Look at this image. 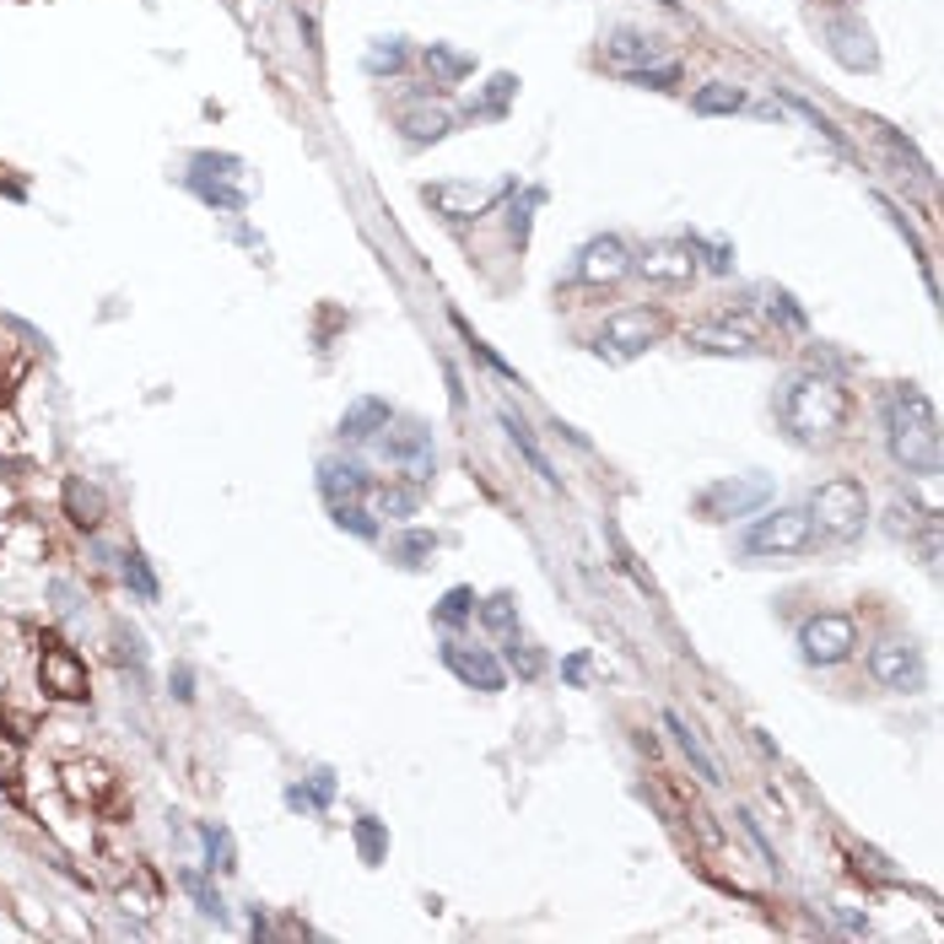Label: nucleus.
<instances>
[{"label": "nucleus", "instance_id": "f257e3e1", "mask_svg": "<svg viewBox=\"0 0 944 944\" xmlns=\"http://www.w3.org/2000/svg\"><path fill=\"white\" fill-rule=\"evenodd\" d=\"M885 442L890 459L907 475H940V416L918 389H890L885 394Z\"/></svg>", "mask_w": 944, "mask_h": 944}, {"label": "nucleus", "instance_id": "f03ea898", "mask_svg": "<svg viewBox=\"0 0 944 944\" xmlns=\"http://www.w3.org/2000/svg\"><path fill=\"white\" fill-rule=\"evenodd\" d=\"M853 416V394L825 373H805L788 383L783 394V427L794 432L799 442H825V438H842Z\"/></svg>", "mask_w": 944, "mask_h": 944}, {"label": "nucleus", "instance_id": "7ed1b4c3", "mask_svg": "<svg viewBox=\"0 0 944 944\" xmlns=\"http://www.w3.org/2000/svg\"><path fill=\"white\" fill-rule=\"evenodd\" d=\"M810 524L820 529V540H831V546L858 540L864 524H869V497H864V486H858L853 475H831L816 497H810Z\"/></svg>", "mask_w": 944, "mask_h": 944}, {"label": "nucleus", "instance_id": "20e7f679", "mask_svg": "<svg viewBox=\"0 0 944 944\" xmlns=\"http://www.w3.org/2000/svg\"><path fill=\"white\" fill-rule=\"evenodd\" d=\"M810 540H816L810 507L761 513L751 529H745V551H751V557H799V551H810Z\"/></svg>", "mask_w": 944, "mask_h": 944}, {"label": "nucleus", "instance_id": "39448f33", "mask_svg": "<svg viewBox=\"0 0 944 944\" xmlns=\"http://www.w3.org/2000/svg\"><path fill=\"white\" fill-rule=\"evenodd\" d=\"M853 648H858V621L842 616V610H820V616H810V621L799 627V653H805V664H816V670L847 664Z\"/></svg>", "mask_w": 944, "mask_h": 944}, {"label": "nucleus", "instance_id": "423d86ee", "mask_svg": "<svg viewBox=\"0 0 944 944\" xmlns=\"http://www.w3.org/2000/svg\"><path fill=\"white\" fill-rule=\"evenodd\" d=\"M664 329H670V318L659 314V308H621V314L605 318L599 351H610V357H637V351H648L653 340H664Z\"/></svg>", "mask_w": 944, "mask_h": 944}, {"label": "nucleus", "instance_id": "0eeeda50", "mask_svg": "<svg viewBox=\"0 0 944 944\" xmlns=\"http://www.w3.org/2000/svg\"><path fill=\"white\" fill-rule=\"evenodd\" d=\"M38 686H44V696H55V701H87V692H92L81 653L65 648V642H44V653H38Z\"/></svg>", "mask_w": 944, "mask_h": 944}, {"label": "nucleus", "instance_id": "6e6552de", "mask_svg": "<svg viewBox=\"0 0 944 944\" xmlns=\"http://www.w3.org/2000/svg\"><path fill=\"white\" fill-rule=\"evenodd\" d=\"M378 453H383L389 464H400L411 486H427V481H432V470H438V459H432V438H427L422 427H383V432H378Z\"/></svg>", "mask_w": 944, "mask_h": 944}, {"label": "nucleus", "instance_id": "1a4fd4ad", "mask_svg": "<svg viewBox=\"0 0 944 944\" xmlns=\"http://www.w3.org/2000/svg\"><path fill=\"white\" fill-rule=\"evenodd\" d=\"M442 664L464 681V686H475V692H503L507 686V670L503 659L492 653V648H470V642H442Z\"/></svg>", "mask_w": 944, "mask_h": 944}, {"label": "nucleus", "instance_id": "9d476101", "mask_svg": "<svg viewBox=\"0 0 944 944\" xmlns=\"http://www.w3.org/2000/svg\"><path fill=\"white\" fill-rule=\"evenodd\" d=\"M60 788L76 799V805H87V810H103V805L120 799V777H114L103 761H81V755L60 766Z\"/></svg>", "mask_w": 944, "mask_h": 944}, {"label": "nucleus", "instance_id": "9b49d317", "mask_svg": "<svg viewBox=\"0 0 944 944\" xmlns=\"http://www.w3.org/2000/svg\"><path fill=\"white\" fill-rule=\"evenodd\" d=\"M869 675L880 681L885 692H918L923 686V664L912 642H875L869 648Z\"/></svg>", "mask_w": 944, "mask_h": 944}, {"label": "nucleus", "instance_id": "f8f14e48", "mask_svg": "<svg viewBox=\"0 0 944 944\" xmlns=\"http://www.w3.org/2000/svg\"><path fill=\"white\" fill-rule=\"evenodd\" d=\"M627 270H631V249L616 238V233H605V238H594L588 249L577 254V270H572V276H577L583 286H616Z\"/></svg>", "mask_w": 944, "mask_h": 944}, {"label": "nucleus", "instance_id": "ddd939ff", "mask_svg": "<svg viewBox=\"0 0 944 944\" xmlns=\"http://www.w3.org/2000/svg\"><path fill=\"white\" fill-rule=\"evenodd\" d=\"M766 497H772L766 481H718V486H707V492L696 497V507H701L707 518H745V513H755Z\"/></svg>", "mask_w": 944, "mask_h": 944}, {"label": "nucleus", "instance_id": "4468645a", "mask_svg": "<svg viewBox=\"0 0 944 944\" xmlns=\"http://www.w3.org/2000/svg\"><path fill=\"white\" fill-rule=\"evenodd\" d=\"M503 189H475V184H427V205H438L448 222H470V216H481L486 205H497L503 200Z\"/></svg>", "mask_w": 944, "mask_h": 944}, {"label": "nucleus", "instance_id": "2eb2a0df", "mask_svg": "<svg viewBox=\"0 0 944 944\" xmlns=\"http://www.w3.org/2000/svg\"><path fill=\"white\" fill-rule=\"evenodd\" d=\"M194 168L216 173V184H211V179H189V184L200 189L211 205H222V211H244V200H249V194L227 184V179H238V173H244V162H238V157H211V151H200V157H194Z\"/></svg>", "mask_w": 944, "mask_h": 944}, {"label": "nucleus", "instance_id": "dca6fc26", "mask_svg": "<svg viewBox=\"0 0 944 944\" xmlns=\"http://www.w3.org/2000/svg\"><path fill=\"white\" fill-rule=\"evenodd\" d=\"M318 492H324L329 503H362V497L373 492V481H368V470L351 464V459H324V464H318Z\"/></svg>", "mask_w": 944, "mask_h": 944}, {"label": "nucleus", "instance_id": "f3484780", "mask_svg": "<svg viewBox=\"0 0 944 944\" xmlns=\"http://www.w3.org/2000/svg\"><path fill=\"white\" fill-rule=\"evenodd\" d=\"M605 55H610V65L627 76V70H642V65H659L664 60V49H659V38L653 33H637V27H616V38L605 44Z\"/></svg>", "mask_w": 944, "mask_h": 944}, {"label": "nucleus", "instance_id": "a211bd4d", "mask_svg": "<svg viewBox=\"0 0 944 944\" xmlns=\"http://www.w3.org/2000/svg\"><path fill=\"white\" fill-rule=\"evenodd\" d=\"M60 497H65V518H70L76 529H98V524H103V492L87 486L81 475H65Z\"/></svg>", "mask_w": 944, "mask_h": 944}, {"label": "nucleus", "instance_id": "6ab92c4d", "mask_svg": "<svg viewBox=\"0 0 944 944\" xmlns=\"http://www.w3.org/2000/svg\"><path fill=\"white\" fill-rule=\"evenodd\" d=\"M503 432H507V438H513V448H518V453L529 459V470H535V475H540L546 486H562V475H557V464L546 459V448L535 442V432H529V427H524V422H518L513 411H503Z\"/></svg>", "mask_w": 944, "mask_h": 944}, {"label": "nucleus", "instance_id": "aec40b11", "mask_svg": "<svg viewBox=\"0 0 944 944\" xmlns=\"http://www.w3.org/2000/svg\"><path fill=\"white\" fill-rule=\"evenodd\" d=\"M642 270H648V281H670V286H686L696 276V259L692 249H653V254H642Z\"/></svg>", "mask_w": 944, "mask_h": 944}, {"label": "nucleus", "instance_id": "412c9836", "mask_svg": "<svg viewBox=\"0 0 944 944\" xmlns=\"http://www.w3.org/2000/svg\"><path fill=\"white\" fill-rule=\"evenodd\" d=\"M389 427V405L383 400H357L346 416H340V438L346 442H368Z\"/></svg>", "mask_w": 944, "mask_h": 944}, {"label": "nucleus", "instance_id": "4be33fe9", "mask_svg": "<svg viewBox=\"0 0 944 944\" xmlns=\"http://www.w3.org/2000/svg\"><path fill=\"white\" fill-rule=\"evenodd\" d=\"M686 340H692L696 351H723V357H745L755 346L751 329H729V324H696Z\"/></svg>", "mask_w": 944, "mask_h": 944}, {"label": "nucleus", "instance_id": "5701e85b", "mask_svg": "<svg viewBox=\"0 0 944 944\" xmlns=\"http://www.w3.org/2000/svg\"><path fill=\"white\" fill-rule=\"evenodd\" d=\"M664 729L675 734V745L686 751V761L696 766V777H701V783H723V777H718V761H712V755H707V745H701L692 729H686V718H681V712H664Z\"/></svg>", "mask_w": 944, "mask_h": 944}, {"label": "nucleus", "instance_id": "b1692460", "mask_svg": "<svg viewBox=\"0 0 944 944\" xmlns=\"http://www.w3.org/2000/svg\"><path fill=\"white\" fill-rule=\"evenodd\" d=\"M200 847H205V869L211 875H233L238 869V847L227 825H200Z\"/></svg>", "mask_w": 944, "mask_h": 944}, {"label": "nucleus", "instance_id": "393cba45", "mask_svg": "<svg viewBox=\"0 0 944 944\" xmlns=\"http://www.w3.org/2000/svg\"><path fill=\"white\" fill-rule=\"evenodd\" d=\"M373 507H378V518H411V513L422 507V486L389 481V486H378L373 492Z\"/></svg>", "mask_w": 944, "mask_h": 944}, {"label": "nucleus", "instance_id": "a878e982", "mask_svg": "<svg viewBox=\"0 0 944 944\" xmlns=\"http://www.w3.org/2000/svg\"><path fill=\"white\" fill-rule=\"evenodd\" d=\"M179 885L194 896V907H200L205 918H216V923L227 918V901H222V890L211 885V869H184V875H179Z\"/></svg>", "mask_w": 944, "mask_h": 944}, {"label": "nucleus", "instance_id": "bb28decb", "mask_svg": "<svg viewBox=\"0 0 944 944\" xmlns=\"http://www.w3.org/2000/svg\"><path fill=\"white\" fill-rule=\"evenodd\" d=\"M329 799H335V772H324V766L308 777V788H286L292 810H329Z\"/></svg>", "mask_w": 944, "mask_h": 944}, {"label": "nucleus", "instance_id": "cd10ccee", "mask_svg": "<svg viewBox=\"0 0 944 944\" xmlns=\"http://www.w3.org/2000/svg\"><path fill=\"white\" fill-rule=\"evenodd\" d=\"M696 114H734V109H745V92L740 87H729V81H712V87H701L692 98Z\"/></svg>", "mask_w": 944, "mask_h": 944}, {"label": "nucleus", "instance_id": "c85d7f7f", "mask_svg": "<svg viewBox=\"0 0 944 944\" xmlns=\"http://www.w3.org/2000/svg\"><path fill=\"white\" fill-rule=\"evenodd\" d=\"M448 130H453L448 109H422V114H411V120H405V135H411L416 146H427V141H442Z\"/></svg>", "mask_w": 944, "mask_h": 944}, {"label": "nucleus", "instance_id": "c756f323", "mask_svg": "<svg viewBox=\"0 0 944 944\" xmlns=\"http://www.w3.org/2000/svg\"><path fill=\"white\" fill-rule=\"evenodd\" d=\"M481 627L497 631V637L518 631V605H513V594H492V599L481 605Z\"/></svg>", "mask_w": 944, "mask_h": 944}, {"label": "nucleus", "instance_id": "7c9ffc66", "mask_svg": "<svg viewBox=\"0 0 944 944\" xmlns=\"http://www.w3.org/2000/svg\"><path fill=\"white\" fill-rule=\"evenodd\" d=\"M831 38H836V55H842V60L853 65V70L875 60L869 49H853V44H869V33H864V27H853V22H831Z\"/></svg>", "mask_w": 944, "mask_h": 944}, {"label": "nucleus", "instance_id": "2f4dec72", "mask_svg": "<svg viewBox=\"0 0 944 944\" xmlns=\"http://www.w3.org/2000/svg\"><path fill=\"white\" fill-rule=\"evenodd\" d=\"M357 847H362V864H383V853H389V831H383V820L373 816H362L357 825Z\"/></svg>", "mask_w": 944, "mask_h": 944}, {"label": "nucleus", "instance_id": "473e14b6", "mask_svg": "<svg viewBox=\"0 0 944 944\" xmlns=\"http://www.w3.org/2000/svg\"><path fill=\"white\" fill-rule=\"evenodd\" d=\"M475 588H448L442 594V605H438V627H459V621H470L475 616Z\"/></svg>", "mask_w": 944, "mask_h": 944}, {"label": "nucleus", "instance_id": "72a5a7b5", "mask_svg": "<svg viewBox=\"0 0 944 944\" xmlns=\"http://www.w3.org/2000/svg\"><path fill=\"white\" fill-rule=\"evenodd\" d=\"M329 513H335V524H340V529H351L357 540H378L373 513H368L362 503H329Z\"/></svg>", "mask_w": 944, "mask_h": 944}, {"label": "nucleus", "instance_id": "f704fd0d", "mask_svg": "<svg viewBox=\"0 0 944 944\" xmlns=\"http://www.w3.org/2000/svg\"><path fill=\"white\" fill-rule=\"evenodd\" d=\"M16 777H22V740L11 734V740H0V794L5 799H22Z\"/></svg>", "mask_w": 944, "mask_h": 944}, {"label": "nucleus", "instance_id": "c9c22d12", "mask_svg": "<svg viewBox=\"0 0 944 944\" xmlns=\"http://www.w3.org/2000/svg\"><path fill=\"white\" fill-rule=\"evenodd\" d=\"M432 551H438V540H432V535H422V529H405V535L394 540V557H400L405 566H422Z\"/></svg>", "mask_w": 944, "mask_h": 944}, {"label": "nucleus", "instance_id": "e433bc0d", "mask_svg": "<svg viewBox=\"0 0 944 944\" xmlns=\"http://www.w3.org/2000/svg\"><path fill=\"white\" fill-rule=\"evenodd\" d=\"M120 572H125V583H130V588H135V594H141V599H157V594H162V588H157V577H151V566H146V557H141V551H125V566H120Z\"/></svg>", "mask_w": 944, "mask_h": 944}, {"label": "nucleus", "instance_id": "4c0bfd02", "mask_svg": "<svg viewBox=\"0 0 944 944\" xmlns=\"http://www.w3.org/2000/svg\"><path fill=\"white\" fill-rule=\"evenodd\" d=\"M507 664H513V670H518L524 681H535V675L546 670V659H540V653H535L529 642H518V631H507Z\"/></svg>", "mask_w": 944, "mask_h": 944}, {"label": "nucleus", "instance_id": "58836bf2", "mask_svg": "<svg viewBox=\"0 0 944 944\" xmlns=\"http://www.w3.org/2000/svg\"><path fill=\"white\" fill-rule=\"evenodd\" d=\"M631 87H675L681 81V65L659 60V65H642V70H627Z\"/></svg>", "mask_w": 944, "mask_h": 944}, {"label": "nucleus", "instance_id": "ea45409f", "mask_svg": "<svg viewBox=\"0 0 944 944\" xmlns=\"http://www.w3.org/2000/svg\"><path fill=\"white\" fill-rule=\"evenodd\" d=\"M788 103H794V109H799V114H805V120H810V125H816L820 135H825V141H831V146H847V141H842V130L831 125V120H825V114H820V109H810V103H805V98H788Z\"/></svg>", "mask_w": 944, "mask_h": 944}, {"label": "nucleus", "instance_id": "a19ab883", "mask_svg": "<svg viewBox=\"0 0 944 944\" xmlns=\"http://www.w3.org/2000/svg\"><path fill=\"white\" fill-rule=\"evenodd\" d=\"M368 65H373V70H383V65H389V70H400V65H405V49H400V38H383L373 55H368Z\"/></svg>", "mask_w": 944, "mask_h": 944}, {"label": "nucleus", "instance_id": "79ce46f5", "mask_svg": "<svg viewBox=\"0 0 944 944\" xmlns=\"http://www.w3.org/2000/svg\"><path fill=\"white\" fill-rule=\"evenodd\" d=\"M427 65H438V70H448V76H464V70H470L464 55H448V49H438V44L427 49Z\"/></svg>", "mask_w": 944, "mask_h": 944}, {"label": "nucleus", "instance_id": "37998d69", "mask_svg": "<svg viewBox=\"0 0 944 944\" xmlns=\"http://www.w3.org/2000/svg\"><path fill=\"white\" fill-rule=\"evenodd\" d=\"M173 696H179V701H194V670H189V664L173 670Z\"/></svg>", "mask_w": 944, "mask_h": 944}, {"label": "nucleus", "instance_id": "c03bdc74", "mask_svg": "<svg viewBox=\"0 0 944 944\" xmlns=\"http://www.w3.org/2000/svg\"><path fill=\"white\" fill-rule=\"evenodd\" d=\"M562 675L572 681V686H583V675H588V659H583V653H577V659H566V664H562Z\"/></svg>", "mask_w": 944, "mask_h": 944}, {"label": "nucleus", "instance_id": "a18cd8bd", "mask_svg": "<svg viewBox=\"0 0 944 944\" xmlns=\"http://www.w3.org/2000/svg\"><path fill=\"white\" fill-rule=\"evenodd\" d=\"M249 934L254 940H265V934H270V923H265V912H259V907L249 912Z\"/></svg>", "mask_w": 944, "mask_h": 944}]
</instances>
